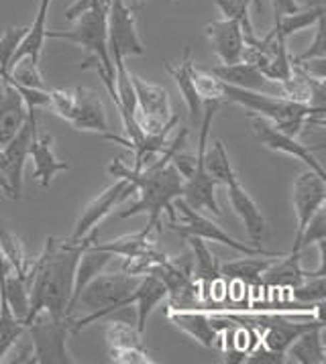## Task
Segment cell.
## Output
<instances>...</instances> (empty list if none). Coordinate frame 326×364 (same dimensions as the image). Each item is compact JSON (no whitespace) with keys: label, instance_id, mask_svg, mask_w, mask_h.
Wrapping results in <instances>:
<instances>
[{"label":"cell","instance_id":"cell-1","mask_svg":"<svg viewBox=\"0 0 326 364\" xmlns=\"http://www.w3.org/2000/svg\"><path fill=\"white\" fill-rule=\"evenodd\" d=\"M96 234L98 230L94 228L80 240L47 236L43 252L31 261L29 273L25 277L29 285L31 304L25 326H29L41 311L56 320L70 318L68 306L74 291L75 267L84 248L96 240Z\"/></svg>","mask_w":326,"mask_h":364},{"label":"cell","instance_id":"cell-2","mask_svg":"<svg viewBox=\"0 0 326 364\" xmlns=\"http://www.w3.org/2000/svg\"><path fill=\"white\" fill-rule=\"evenodd\" d=\"M188 139V129H182L179 134L167 143L165 151L159 155V159L151 161L143 169L135 171L133 167H129L122 157H117L108 165V173L115 177H122L127 181H131L135 186V193H139V200L135 202L129 210L120 212V218H131L137 214H147V226H157L162 214L165 212L169 216V224L178 222V214L174 208V200L182 198L184 190V177L174 167L172 157L174 153L182 149V145Z\"/></svg>","mask_w":326,"mask_h":364},{"label":"cell","instance_id":"cell-3","mask_svg":"<svg viewBox=\"0 0 326 364\" xmlns=\"http://www.w3.org/2000/svg\"><path fill=\"white\" fill-rule=\"evenodd\" d=\"M143 275H133V273H112V275H102L98 273L96 277L90 281L88 285L82 289L78 301H75V307H84L88 309V316L80 318V320H74L72 318V326L70 330L78 334L82 328H86L88 323L96 320H102L106 316L119 311L120 301L125 297H129L131 293L137 289L139 281H141ZM74 307V311H75Z\"/></svg>","mask_w":326,"mask_h":364},{"label":"cell","instance_id":"cell-4","mask_svg":"<svg viewBox=\"0 0 326 364\" xmlns=\"http://www.w3.org/2000/svg\"><path fill=\"white\" fill-rule=\"evenodd\" d=\"M223 102L216 100H204L202 102V118H200V134H198V151H196V167L188 179H184V190H182V200L190 204L194 210H208L214 216H223V210L216 202V179L208 173L204 167V151L208 146V134L212 120L216 117L219 108Z\"/></svg>","mask_w":326,"mask_h":364},{"label":"cell","instance_id":"cell-5","mask_svg":"<svg viewBox=\"0 0 326 364\" xmlns=\"http://www.w3.org/2000/svg\"><path fill=\"white\" fill-rule=\"evenodd\" d=\"M110 0H96V4L84 15L75 18L72 31H45L47 39H65L80 45L88 58H96L102 63L104 72L115 80V63L108 53V33H106V15Z\"/></svg>","mask_w":326,"mask_h":364},{"label":"cell","instance_id":"cell-6","mask_svg":"<svg viewBox=\"0 0 326 364\" xmlns=\"http://www.w3.org/2000/svg\"><path fill=\"white\" fill-rule=\"evenodd\" d=\"M72 318L56 320L49 314L41 311L35 320L27 326L33 344L31 363L35 364H74L70 350H68V336H70Z\"/></svg>","mask_w":326,"mask_h":364},{"label":"cell","instance_id":"cell-7","mask_svg":"<svg viewBox=\"0 0 326 364\" xmlns=\"http://www.w3.org/2000/svg\"><path fill=\"white\" fill-rule=\"evenodd\" d=\"M174 208H176V214H179L182 218V226H178L176 222L174 224H167L169 230L178 232L179 236H186V234H194V236H200L204 240H212V242H221L224 247L233 248L237 252H243L245 257H283L285 252H275V250H265L261 247H249L245 242H241L237 238H233L228 232H224L223 226H219L216 222H212L206 216L200 214V210H194L192 205L186 204L182 198L174 200Z\"/></svg>","mask_w":326,"mask_h":364},{"label":"cell","instance_id":"cell-8","mask_svg":"<svg viewBox=\"0 0 326 364\" xmlns=\"http://www.w3.org/2000/svg\"><path fill=\"white\" fill-rule=\"evenodd\" d=\"M131 82L137 96V114L135 120L145 134H157L165 129H174L178 117L172 112L167 90L155 84H149L137 73H131Z\"/></svg>","mask_w":326,"mask_h":364},{"label":"cell","instance_id":"cell-9","mask_svg":"<svg viewBox=\"0 0 326 364\" xmlns=\"http://www.w3.org/2000/svg\"><path fill=\"white\" fill-rule=\"evenodd\" d=\"M251 117V134L255 136V141L259 145H263L265 149L271 151H280L283 155H290V157H296L298 161H302L304 165H308V169L316 171V173L325 175V169L320 165V161L316 159V151H322V145L308 146L304 143H300L296 136H290L280 129L273 127V122H269L267 118L257 117V114H249Z\"/></svg>","mask_w":326,"mask_h":364},{"label":"cell","instance_id":"cell-10","mask_svg":"<svg viewBox=\"0 0 326 364\" xmlns=\"http://www.w3.org/2000/svg\"><path fill=\"white\" fill-rule=\"evenodd\" d=\"M106 33H108V53H119L127 59L131 55H145V45L137 31L135 11L122 0H110L106 15Z\"/></svg>","mask_w":326,"mask_h":364},{"label":"cell","instance_id":"cell-11","mask_svg":"<svg viewBox=\"0 0 326 364\" xmlns=\"http://www.w3.org/2000/svg\"><path fill=\"white\" fill-rule=\"evenodd\" d=\"M37 136V118L35 110H29V118L21 127V131L13 136L9 145L2 146V173L4 181L9 186V198L21 200V190H23V167L29 157L31 143Z\"/></svg>","mask_w":326,"mask_h":364},{"label":"cell","instance_id":"cell-12","mask_svg":"<svg viewBox=\"0 0 326 364\" xmlns=\"http://www.w3.org/2000/svg\"><path fill=\"white\" fill-rule=\"evenodd\" d=\"M167 320L174 323V328L188 334L204 348L216 346V340L224 328L233 326L235 321L228 320L223 311L210 314L200 309H167Z\"/></svg>","mask_w":326,"mask_h":364},{"label":"cell","instance_id":"cell-13","mask_svg":"<svg viewBox=\"0 0 326 364\" xmlns=\"http://www.w3.org/2000/svg\"><path fill=\"white\" fill-rule=\"evenodd\" d=\"M292 202H294V212H296L298 230L294 236V248L290 252H298V242L302 238L306 224L316 214V210L326 204L325 175L316 173L312 169L302 171L292 186Z\"/></svg>","mask_w":326,"mask_h":364},{"label":"cell","instance_id":"cell-14","mask_svg":"<svg viewBox=\"0 0 326 364\" xmlns=\"http://www.w3.org/2000/svg\"><path fill=\"white\" fill-rule=\"evenodd\" d=\"M133 183L127 181V179H122V177H119L110 188H106L98 198H94V200L82 210L80 218L75 222L74 232L70 234L68 238H72V240L84 238V236H86L90 230H94V228H96V226H98V224H100V222L120 204V202H125V200H127L129 196H133Z\"/></svg>","mask_w":326,"mask_h":364},{"label":"cell","instance_id":"cell-15","mask_svg":"<svg viewBox=\"0 0 326 364\" xmlns=\"http://www.w3.org/2000/svg\"><path fill=\"white\" fill-rule=\"evenodd\" d=\"M204 70L208 73H212L214 77H219L224 84L263 92V94H273V96H282V86L278 82L267 80L255 65L243 61V59H238L235 63H221V65H214V68H204Z\"/></svg>","mask_w":326,"mask_h":364},{"label":"cell","instance_id":"cell-16","mask_svg":"<svg viewBox=\"0 0 326 364\" xmlns=\"http://www.w3.org/2000/svg\"><path fill=\"white\" fill-rule=\"evenodd\" d=\"M68 122L78 131H90L106 134L108 132V117L102 98L98 92L88 87H75L74 108L68 117Z\"/></svg>","mask_w":326,"mask_h":364},{"label":"cell","instance_id":"cell-17","mask_svg":"<svg viewBox=\"0 0 326 364\" xmlns=\"http://www.w3.org/2000/svg\"><path fill=\"white\" fill-rule=\"evenodd\" d=\"M224 188H226V200L233 208V212L238 216V220L243 222L245 230L251 238L253 247H259L261 238L265 234V216L261 214L259 205L255 204V200L249 196V191L241 186L238 177H233L228 183H224Z\"/></svg>","mask_w":326,"mask_h":364},{"label":"cell","instance_id":"cell-18","mask_svg":"<svg viewBox=\"0 0 326 364\" xmlns=\"http://www.w3.org/2000/svg\"><path fill=\"white\" fill-rule=\"evenodd\" d=\"M29 118V108L11 82L0 77V149L13 141Z\"/></svg>","mask_w":326,"mask_h":364},{"label":"cell","instance_id":"cell-19","mask_svg":"<svg viewBox=\"0 0 326 364\" xmlns=\"http://www.w3.org/2000/svg\"><path fill=\"white\" fill-rule=\"evenodd\" d=\"M204 35L214 47V53L223 63H235L243 55L245 39L243 29L233 18H221L204 25Z\"/></svg>","mask_w":326,"mask_h":364},{"label":"cell","instance_id":"cell-20","mask_svg":"<svg viewBox=\"0 0 326 364\" xmlns=\"http://www.w3.org/2000/svg\"><path fill=\"white\" fill-rule=\"evenodd\" d=\"M163 299H167V289H165V285H163L159 279L153 277V275H149L147 273V275L141 277L137 289H135L129 297H125V299L120 301L119 309L131 306V304H137V330L143 334L151 311L159 306Z\"/></svg>","mask_w":326,"mask_h":364},{"label":"cell","instance_id":"cell-21","mask_svg":"<svg viewBox=\"0 0 326 364\" xmlns=\"http://www.w3.org/2000/svg\"><path fill=\"white\" fill-rule=\"evenodd\" d=\"M167 73L174 77V82L178 84L179 92L184 96V102L188 106V112H190V118L194 122H200L202 118V98L196 90V84H194V59H192V47L186 45L184 49V55L179 59L178 63L174 65L172 61H163Z\"/></svg>","mask_w":326,"mask_h":364},{"label":"cell","instance_id":"cell-22","mask_svg":"<svg viewBox=\"0 0 326 364\" xmlns=\"http://www.w3.org/2000/svg\"><path fill=\"white\" fill-rule=\"evenodd\" d=\"M29 157L33 159V165H35L33 177L37 181H41L43 188H49V183L56 177V173L70 169L68 163L58 161V157L53 155V134H49V132H45V134L37 132L35 141L31 143Z\"/></svg>","mask_w":326,"mask_h":364},{"label":"cell","instance_id":"cell-23","mask_svg":"<svg viewBox=\"0 0 326 364\" xmlns=\"http://www.w3.org/2000/svg\"><path fill=\"white\" fill-rule=\"evenodd\" d=\"M322 334H325V323H316L308 330H304L285 348V356H290V360L300 364H325L326 350Z\"/></svg>","mask_w":326,"mask_h":364},{"label":"cell","instance_id":"cell-24","mask_svg":"<svg viewBox=\"0 0 326 364\" xmlns=\"http://www.w3.org/2000/svg\"><path fill=\"white\" fill-rule=\"evenodd\" d=\"M92 242H94V240H92ZM92 242L84 248V252H82V257H80V261H78V267H75L74 291H72V299H70V306H68V316H70V318H72V314H74L75 301H78L82 289H84L98 273H102L104 267H106L108 261L112 259L110 252L92 247Z\"/></svg>","mask_w":326,"mask_h":364},{"label":"cell","instance_id":"cell-25","mask_svg":"<svg viewBox=\"0 0 326 364\" xmlns=\"http://www.w3.org/2000/svg\"><path fill=\"white\" fill-rule=\"evenodd\" d=\"M186 240V245L192 248V273L196 281H200L202 285V293H204V301H206V289L208 285L214 281V279L221 275L219 271V262L214 259L212 250L206 247L204 238L200 236H194V234H186L182 236Z\"/></svg>","mask_w":326,"mask_h":364},{"label":"cell","instance_id":"cell-26","mask_svg":"<svg viewBox=\"0 0 326 364\" xmlns=\"http://www.w3.org/2000/svg\"><path fill=\"white\" fill-rule=\"evenodd\" d=\"M151 230H153L151 226H145L141 232L127 234V236H120L117 240H108V242H102V245H98V242L94 240L92 247L106 250V252H110L112 257L117 255V257H125V259H137V257H143V255L151 252L153 248H157L155 247V242L149 238Z\"/></svg>","mask_w":326,"mask_h":364},{"label":"cell","instance_id":"cell-27","mask_svg":"<svg viewBox=\"0 0 326 364\" xmlns=\"http://www.w3.org/2000/svg\"><path fill=\"white\" fill-rule=\"evenodd\" d=\"M282 259V257H265V259H255V257H247V259H241V261H231L224 262L219 267L221 275L224 279H237L243 281L247 285L253 287H259L261 285V277L267 269L273 264V262Z\"/></svg>","mask_w":326,"mask_h":364},{"label":"cell","instance_id":"cell-28","mask_svg":"<svg viewBox=\"0 0 326 364\" xmlns=\"http://www.w3.org/2000/svg\"><path fill=\"white\" fill-rule=\"evenodd\" d=\"M49 4H51V0H41L39 2V11H37V16H35V21H33V25H29V31H27V35H25V39L21 41V45L16 47L15 55L11 59V65L16 63L21 58H25V55H31V58L39 59L41 55V49H43L45 43V21H47V13H49ZM11 65H9V70H11ZM9 73V72H6Z\"/></svg>","mask_w":326,"mask_h":364},{"label":"cell","instance_id":"cell-29","mask_svg":"<svg viewBox=\"0 0 326 364\" xmlns=\"http://www.w3.org/2000/svg\"><path fill=\"white\" fill-rule=\"evenodd\" d=\"M25 330H27L25 320L16 318L15 314L11 311L9 304H6V299L0 293V363L4 360L9 350L21 340Z\"/></svg>","mask_w":326,"mask_h":364},{"label":"cell","instance_id":"cell-30","mask_svg":"<svg viewBox=\"0 0 326 364\" xmlns=\"http://www.w3.org/2000/svg\"><path fill=\"white\" fill-rule=\"evenodd\" d=\"M2 297L6 299V304L11 307V311L15 314L16 318L27 320L29 314V285L27 279L21 275H6L4 283H2Z\"/></svg>","mask_w":326,"mask_h":364},{"label":"cell","instance_id":"cell-31","mask_svg":"<svg viewBox=\"0 0 326 364\" xmlns=\"http://www.w3.org/2000/svg\"><path fill=\"white\" fill-rule=\"evenodd\" d=\"M320 16H325V4H322V2L314 4V6L306 9V11H302V9H300V11H296V13H292V15L282 16V18L271 27V31L288 39L290 35L300 33V31L308 29V27H312V25H316V21H318Z\"/></svg>","mask_w":326,"mask_h":364},{"label":"cell","instance_id":"cell-32","mask_svg":"<svg viewBox=\"0 0 326 364\" xmlns=\"http://www.w3.org/2000/svg\"><path fill=\"white\" fill-rule=\"evenodd\" d=\"M106 346H108V354L127 348H145L137 326H131L122 320L110 321L106 326Z\"/></svg>","mask_w":326,"mask_h":364},{"label":"cell","instance_id":"cell-33","mask_svg":"<svg viewBox=\"0 0 326 364\" xmlns=\"http://www.w3.org/2000/svg\"><path fill=\"white\" fill-rule=\"evenodd\" d=\"M0 250L6 257V261L11 262V267H13V271H15L16 275L27 277L31 259L25 252V247H23L21 238L15 236L11 230H6L2 222H0Z\"/></svg>","mask_w":326,"mask_h":364},{"label":"cell","instance_id":"cell-34","mask_svg":"<svg viewBox=\"0 0 326 364\" xmlns=\"http://www.w3.org/2000/svg\"><path fill=\"white\" fill-rule=\"evenodd\" d=\"M214 4L219 6V11L223 13L224 18H233V21H237L238 25H241L245 45L253 43L259 37L255 33V29H253L251 16H249L251 0H214Z\"/></svg>","mask_w":326,"mask_h":364},{"label":"cell","instance_id":"cell-35","mask_svg":"<svg viewBox=\"0 0 326 364\" xmlns=\"http://www.w3.org/2000/svg\"><path fill=\"white\" fill-rule=\"evenodd\" d=\"M204 167H206L208 173L216 179V183H223V186L228 183L233 177H237L223 141H216L210 149L206 146V151H204Z\"/></svg>","mask_w":326,"mask_h":364},{"label":"cell","instance_id":"cell-36","mask_svg":"<svg viewBox=\"0 0 326 364\" xmlns=\"http://www.w3.org/2000/svg\"><path fill=\"white\" fill-rule=\"evenodd\" d=\"M27 31H29V27H23V25H19V27L9 25L2 31V37H0V75L9 72L11 59L15 55L16 47L25 39Z\"/></svg>","mask_w":326,"mask_h":364},{"label":"cell","instance_id":"cell-37","mask_svg":"<svg viewBox=\"0 0 326 364\" xmlns=\"http://www.w3.org/2000/svg\"><path fill=\"white\" fill-rule=\"evenodd\" d=\"M292 297L298 304H306V306H314V304H325V275L318 277H306L300 285L292 287Z\"/></svg>","mask_w":326,"mask_h":364},{"label":"cell","instance_id":"cell-38","mask_svg":"<svg viewBox=\"0 0 326 364\" xmlns=\"http://www.w3.org/2000/svg\"><path fill=\"white\" fill-rule=\"evenodd\" d=\"M320 240H326V208H318L316 214L312 216L310 222L306 224L304 232H302V238L298 242V252H302L306 247L310 245H316Z\"/></svg>","mask_w":326,"mask_h":364},{"label":"cell","instance_id":"cell-39","mask_svg":"<svg viewBox=\"0 0 326 364\" xmlns=\"http://www.w3.org/2000/svg\"><path fill=\"white\" fill-rule=\"evenodd\" d=\"M325 33H326V25H325V16H320L318 21H316V35H314V41L312 45L302 53V55H298L296 61H306V59H326V39H325Z\"/></svg>","mask_w":326,"mask_h":364},{"label":"cell","instance_id":"cell-40","mask_svg":"<svg viewBox=\"0 0 326 364\" xmlns=\"http://www.w3.org/2000/svg\"><path fill=\"white\" fill-rule=\"evenodd\" d=\"M49 108L58 117L68 120V117L72 114V108H74V90H51L49 92Z\"/></svg>","mask_w":326,"mask_h":364},{"label":"cell","instance_id":"cell-41","mask_svg":"<svg viewBox=\"0 0 326 364\" xmlns=\"http://www.w3.org/2000/svg\"><path fill=\"white\" fill-rule=\"evenodd\" d=\"M110 363L117 364H153L155 360L147 354L145 348H127L119 352H110Z\"/></svg>","mask_w":326,"mask_h":364},{"label":"cell","instance_id":"cell-42","mask_svg":"<svg viewBox=\"0 0 326 364\" xmlns=\"http://www.w3.org/2000/svg\"><path fill=\"white\" fill-rule=\"evenodd\" d=\"M245 363H251V364H282L285 363V354L282 352H273V350L269 348H261V346H257V348L253 350L251 354L247 356V360Z\"/></svg>","mask_w":326,"mask_h":364},{"label":"cell","instance_id":"cell-43","mask_svg":"<svg viewBox=\"0 0 326 364\" xmlns=\"http://www.w3.org/2000/svg\"><path fill=\"white\" fill-rule=\"evenodd\" d=\"M271 6H273V25L282 18V16L292 15L300 11V4L298 0H271Z\"/></svg>","mask_w":326,"mask_h":364},{"label":"cell","instance_id":"cell-44","mask_svg":"<svg viewBox=\"0 0 326 364\" xmlns=\"http://www.w3.org/2000/svg\"><path fill=\"white\" fill-rule=\"evenodd\" d=\"M11 262L6 261V257L2 255V250H0V291H2V283H4V277L11 273Z\"/></svg>","mask_w":326,"mask_h":364},{"label":"cell","instance_id":"cell-45","mask_svg":"<svg viewBox=\"0 0 326 364\" xmlns=\"http://www.w3.org/2000/svg\"><path fill=\"white\" fill-rule=\"evenodd\" d=\"M122 2H125V4H127V6H129V9H139V6H143V2H145V0H122Z\"/></svg>","mask_w":326,"mask_h":364},{"label":"cell","instance_id":"cell-46","mask_svg":"<svg viewBox=\"0 0 326 364\" xmlns=\"http://www.w3.org/2000/svg\"><path fill=\"white\" fill-rule=\"evenodd\" d=\"M253 9H255V13H263V4H261V0H251Z\"/></svg>","mask_w":326,"mask_h":364},{"label":"cell","instance_id":"cell-47","mask_svg":"<svg viewBox=\"0 0 326 364\" xmlns=\"http://www.w3.org/2000/svg\"><path fill=\"white\" fill-rule=\"evenodd\" d=\"M174 2H178V0H174Z\"/></svg>","mask_w":326,"mask_h":364}]
</instances>
